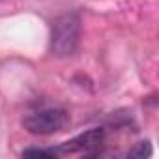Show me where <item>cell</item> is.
Listing matches in <instances>:
<instances>
[{
  "label": "cell",
  "mask_w": 159,
  "mask_h": 159,
  "mask_svg": "<svg viewBox=\"0 0 159 159\" xmlns=\"http://www.w3.org/2000/svg\"><path fill=\"white\" fill-rule=\"evenodd\" d=\"M81 21L75 13H66L52 23L51 32V52L58 58L71 56L79 47Z\"/></svg>",
  "instance_id": "cell-1"
},
{
  "label": "cell",
  "mask_w": 159,
  "mask_h": 159,
  "mask_svg": "<svg viewBox=\"0 0 159 159\" xmlns=\"http://www.w3.org/2000/svg\"><path fill=\"white\" fill-rule=\"evenodd\" d=\"M69 124V114L64 109H43L25 116L23 127L32 135H52Z\"/></svg>",
  "instance_id": "cell-2"
},
{
  "label": "cell",
  "mask_w": 159,
  "mask_h": 159,
  "mask_svg": "<svg viewBox=\"0 0 159 159\" xmlns=\"http://www.w3.org/2000/svg\"><path fill=\"white\" fill-rule=\"evenodd\" d=\"M103 142H105V129L103 127H94V129H88V131H84L81 135L73 137L67 142H62L54 150H56L58 155H64V153L96 155L103 148Z\"/></svg>",
  "instance_id": "cell-3"
},
{
  "label": "cell",
  "mask_w": 159,
  "mask_h": 159,
  "mask_svg": "<svg viewBox=\"0 0 159 159\" xmlns=\"http://www.w3.org/2000/svg\"><path fill=\"white\" fill-rule=\"evenodd\" d=\"M23 157H56V150L54 148H28L21 153Z\"/></svg>",
  "instance_id": "cell-4"
},
{
  "label": "cell",
  "mask_w": 159,
  "mask_h": 159,
  "mask_svg": "<svg viewBox=\"0 0 159 159\" xmlns=\"http://www.w3.org/2000/svg\"><path fill=\"white\" fill-rule=\"evenodd\" d=\"M127 155L129 157H150L152 155V146H150V142H139Z\"/></svg>",
  "instance_id": "cell-5"
}]
</instances>
